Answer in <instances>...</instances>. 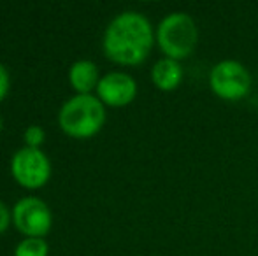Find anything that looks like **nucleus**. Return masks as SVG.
<instances>
[{
  "label": "nucleus",
  "mask_w": 258,
  "mask_h": 256,
  "mask_svg": "<svg viewBox=\"0 0 258 256\" xmlns=\"http://www.w3.org/2000/svg\"><path fill=\"white\" fill-rule=\"evenodd\" d=\"M155 42L151 21L143 13L123 11L105 27L102 48L111 62L132 67L143 63L150 56Z\"/></svg>",
  "instance_id": "obj_1"
},
{
  "label": "nucleus",
  "mask_w": 258,
  "mask_h": 256,
  "mask_svg": "<svg viewBox=\"0 0 258 256\" xmlns=\"http://www.w3.org/2000/svg\"><path fill=\"white\" fill-rule=\"evenodd\" d=\"M155 41L165 58L177 62L190 58L199 44V28L195 20L184 11L169 13L155 30Z\"/></svg>",
  "instance_id": "obj_2"
},
{
  "label": "nucleus",
  "mask_w": 258,
  "mask_h": 256,
  "mask_svg": "<svg viewBox=\"0 0 258 256\" xmlns=\"http://www.w3.org/2000/svg\"><path fill=\"white\" fill-rule=\"evenodd\" d=\"M58 123L67 135L86 139L105 123V107L95 95H74L61 106Z\"/></svg>",
  "instance_id": "obj_3"
},
{
  "label": "nucleus",
  "mask_w": 258,
  "mask_h": 256,
  "mask_svg": "<svg viewBox=\"0 0 258 256\" xmlns=\"http://www.w3.org/2000/svg\"><path fill=\"white\" fill-rule=\"evenodd\" d=\"M251 74L239 60H221L209 72V88L225 102H239L251 90Z\"/></svg>",
  "instance_id": "obj_4"
},
{
  "label": "nucleus",
  "mask_w": 258,
  "mask_h": 256,
  "mask_svg": "<svg viewBox=\"0 0 258 256\" xmlns=\"http://www.w3.org/2000/svg\"><path fill=\"white\" fill-rule=\"evenodd\" d=\"M11 172L21 186L28 190L41 188L51 176L49 158L39 147H21L11 160Z\"/></svg>",
  "instance_id": "obj_5"
},
{
  "label": "nucleus",
  "mask_w": 258,
  "mask_h": 256,
  "mask_svg": "<svg viewBox=\"0 0 258 256\" xmlns=\"http://www.w3.org/2000/svg\"><path fill=\"white\" fill-rule=\"evenodd\" d=\"M13 223L23 235L44 237L51 228V211L37 197H25L13 207Z\"/></svg>",
  "instance_id": "obj_6"
},
{
  "label": "nucleus",
  "mask_w": 258,
  "mask_h": 256,
  "mask_svg": "<svg viewBox=\"0 0 258 256\" xmlns=\"http://www.w3.org/2000/svg\"><path fill=\"white\" fill-rule=\"evenodd\" d=\"M97 97H99L104 106H128L137 97V82L126 72H109V74L100 77L99 86H97Z\"/></svg>",
  "instance_id": "obj_7"
},
{
  "label": "nucleus",
  "mask_w": 258,
  "mask_h": 256,
  "mask_svg": "<svg viewBox=\"0 0 258 256\" xmlns=\"http://www.w3.org/2000/svg\"><path fill=\"white\" fill-rule=\"evenodd\" d=\"M184 79L183 65L172 58H160L156 60L151 68V82L160 92H174L181 86Z\"/></svg>",
  "instance_id": "obj_8"
},
{
  "label": "nucleus",
  "mask_w": 258,
  "mask_h": 256,
  "mask_svg": "<svg viewBox=\"0 0 258 256\" xmlns=\"http://www.w3.org/2000/svg\"><path fill=\"white\" fill-rule=\"evenodd\" d=\"M69 81L78 95H92L100 81L99 67L92 60H78L69 70Z\"/></svg>",
  "instance_id": "obj_9"
},
{
  "label": "nucleus",
  "mask_w": 258,
  "mask_h": 256,
  "mask_svg": "<svg viewBox=\"0 0 258 256\" xmlns=\"http://www.w3.org/2000/svg\"><path fill=\"white\" fill-rule=\"evenodd\" d=\"M14 256H48V242L42 237H27L16 246Z\"/></svg>",
  "instance_id": "obj_10"
},
{
  "label": "nucleus",
  "mask_w": 258,
  "mask_h": 256,
  "mask_svg": "<svg viewBox=\"0 0 258 256\" xmlns=\"http://www.w3.org/2000/svg\"><path fill=\"white\" fill-rule=\"evenodd\" d=\"M23 139H25V142H27L28 147H39L42 142H44L46 133H44V130H42L41 127H37V125H30V127L25 130Z\"/></svg>",
  "instance_id": "obj_11"
},
{
  "label": "nucleus",
  "mask_w": 258,
  "mask_h": 256,
  "mask_svg": "<svg viewBox=\"0 0 258 256\" xmlns=\"http://www.w3.org/2000/svg\"><path fill=\"white\" fill-rule=\"evenodd\" d=\"M9 82H11L9 72H7V68L0 63V102H2V99L7 95V92H9Z\"/></svg>",
  "instance_id": "obj_12"
},
{
  "label": "nucleus",
  "mask_w": 258,
  "mask_h": 256,
  "mask_svg": "<svg viewBox=\"0 0 258 256\" xmlns=\"http://www.w3.org/2000/svg\"><path fill=\"white\" fill-rule=\"evenodd\" d=\"M9 221H11V212H9V209L4 205V202L0 200V233L9 226Z\"/></svg>",
  "instance_id": "obj_13"
},
{
  "label": "nucleus",
  "mask_w": 258,
  "mask_h": 256,
  "mask_svg": "<svg viewBox=\"0 0 258 256\" xmlns=\"http://www.w3.org/2000/svg\"><path fill=\"white\" fill-rule=\"evenodd\" d=\"M0 130H2V118H0Z\"/></svg>",
  "instance_id": "obj_14"
}]
</instances>
